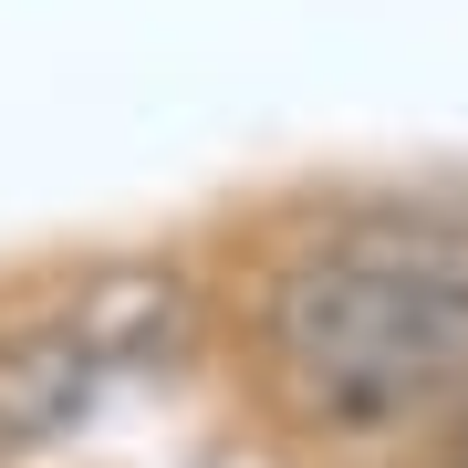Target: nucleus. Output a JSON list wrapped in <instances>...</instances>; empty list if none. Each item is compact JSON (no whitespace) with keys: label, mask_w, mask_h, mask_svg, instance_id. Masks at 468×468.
Segmentation results:
<instances>
[{"label":"nucleus","mask_w":468,"mask_h":468,"mask_svg":"<svg viewBox=\"0 0 468 468\" xmlns=\"http://www.w3.org/2000/svg\"><path fill=\"white\" fill-rule=\"evenodd\" d=\"M271 385L302 427L385 437L468 396V229L427 208H365L313 229L261 302Z\"/></svg>","instance_id":"f257e3e1"},{"label":"nucleus","mask_w":468,"mask_h":468,"mask_svg":"<svg viewBox=\"0 0 468 468\" xmlns=\"http://www.w3.org/2000/svg\"><path fill=\"white\" fill-rule=\"evenodd\" d=\"M448 468H468V427H458V448H448Z\"/></svg>","instance_id":"f03ea898"}]
</instances>
